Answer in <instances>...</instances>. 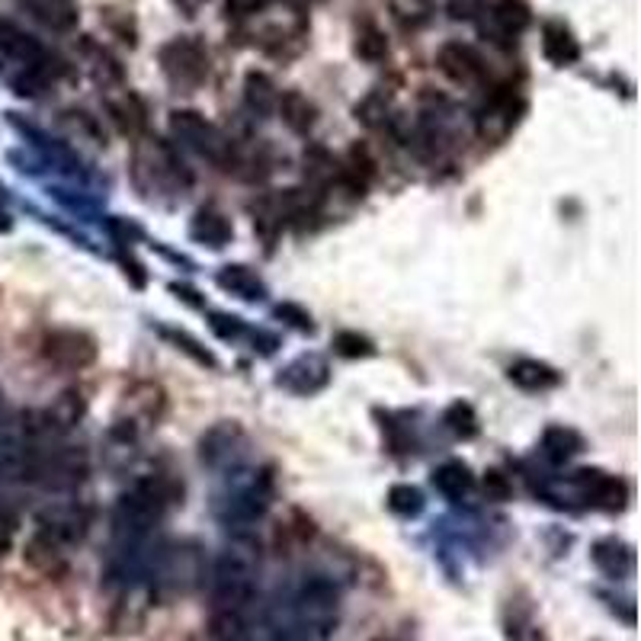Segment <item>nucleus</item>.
I'll return each instance as SVG.
<instances>
[{
  "instance_id": "nucleus-16",
  "label": "nucleus",
  "mask_w": 641,
  "mask_h": 641,
  "mask_svg": "<svg viewBox=\"0 0 641 641\" xmlns=\"http://www.w3.org/2000/svg\"><path fill=\"white\" fill-rule=\"evenodd\" d=\"M276 113L279 119L292 129V132H308L311 125H314V119H318V107L299 93V90H286V93H279V100H276Z\"/></svg>"
},
{
  "instance_id": "nucleus-19",
  "label": "nucleus",
  "mask_w": 641,
  "mask_h": 641,
  "mask_svg": "<svg viewBox=\"0 0 641 641\" xmlns=\"http://www.w3.org/2000/svg\"><path fill=\"white\" fill-rule=\"evenodd\" d=\"M353 52H356L363 62H369V65H378V62H385V58H388V38H385V33H382V26H378L376 20H363V23H356Z\"/></svg>"
},
{
  "instance_id": "nucleus-9",
  "label": "nucleus",
  "mask_w": 641,
  "mask_h": 641,
  "mask_svg": "<svg viewBox=\"0 0 641 641\" xmlns=\"http://www.w3.org/2000/svg\"><path fill=\"white\" fill-rule=\"evenodd\" d=\"M532 23V7L527 0H494L490 7V36L494 42H517V36H523Z\"/></svg>"
},
{
  "instance_id": "nucleus-13",
  "label": "nucleus",
  "mask_w": 641,
  "mask_h": 641,
  "mask_svg": "<svg viewBox=\"0 0 641 641\" xmlns=\"http://www.w3.org/2000/svg\"><path fill=\"white\" fill-rule=\"evenodd\" d=\"M189 234H192L196 241L209 244V247H225L228 241H231V234H234V228H231V219H228L222 209L202 206V209L196 212V219H192Z\"/></svg>"
},
{
  "instance_id": "nucleus-10",
  "label": "nucleus",
  "mask_w": 641,
  "mask_h": 641,
  "mask_svg": "<svg viewBox=\"0 0 641 641\" xmlns=\"http://www.w3.org/2000/svg\"><path fill=\"white\" fill-rule=\"evenodd\" d=\"M328 378H331L328 360L311 353V356H299L296 363H289L279 376V385L296 391V395H314L328 385Z\"/></svg>"
},
{
  "instance_id": "nucleus-1",
  "label": "nucleus",
  "mask_w": 641,
  "mask_h": 641,
  "mask_svg": "<svg viewBox=\"0 0 641 641\" xmlns=\"http://www.w3.org/2000/svg\"><path fill=\"white\" fill-rule=\"evenodd\" d=\"M261 571V552L254 542H231L212 567L215 609H247Z\"/></svg>"
},
{
  "instance_id": "nucleus-6",
  "label": "nucleus",
  "mask_w": 641,
  "mask_h": 641,
  "mask_svg": "<svg viewBox=\"0 0 641 641\" xmlns=\"http://www.w3.org/2000/svg\"><path fill=\"white\" fill-rule=\"evenodd\" d=\"M520 113H523V100L513 87H500L488 97V103L482 107V113L475 119V129H478V139L488 142V145H497L504 142L517 122H520Z\"/></svg>"
},
{
  "instance_id": "nucleus-3",
  "label": "nucleus",
  "mask_w": 641,
  "mask_h": 641,
  "mask_svg": "<svg viewBox=\"0 0 641 641\" xmlns=\"http://www.w3.org/2000/svg\"><path fill=\"white\" fill-rule=\"evenodd\" d=\"M170 135L177 145H184L189 152H196L199 157L225 167L234 161V148L225 135L219 132V125H212L209 119L196 110H174L170 113Z\"/></svg>"
},
{
  "instance_id": "nucleus-28",
  "label": "nucleus",
  "mask_w": 641,
  "mask_h": 641,
  "mask_svg": "<svg viewBox=\"0 0 641 641\" xmlns=\"http://www.w3.org/2000/svg\"><path fill=\"white\" fill-rule=\"evenodd\" d=\"M443 423L453 430L455 436H462V440H472L475 433H478V415H475V408L472 405H465V401H455L450 405V411L443 417Z\"/></svg>"
},
{
  "instance_id": "nucleus-36",
  "label": "nucleus",
  "mask_w": 641,
  "mask_h": 641,
  "mask_svg": "<svg viewBox=\"0 0 641 641\" xmlns=\"http://www.w3.org/2000/svg\"><path fill=\"white\" fill-rule=\"evenodd\" d=\"M482 0H450V16L453 20H472L478 13Z\"/></svg>"
},
{
  "instance_id": "nucleus-35",
  "label": "nucleus",
  "mask_w": 641,
  "mask_h": 641,
  "mask_svg": "<svg viewBox=\"0 0 641 641\" xmlns=\"http://www.w3.org/2000/svg\"><path fill=\"white\" fill-rule=\"evenodd\" d=\"M16 517L10 510H0V559L13 549V539H16Z\"/></svg>"
},
{
  "instance_id": "nucleus-14",
  "label": "nucleus",
  "mask_w": 641,
  "mask_h": 641,
  "mask_svg": "<svg viewBox=\"0 0 641 641\" xmlns=\"http://www.w3.org/2000/svg\"><path fill=\"white\" fill-rule=\"evenodd\" d=\"M590 555H594V565L600 567L604 574H609V577H626V574L636 571V552H632V545H626L619 539H600Z\"/></svg>"
},
{
  "instance_id": "nucleus-34",
  "label": "nucleus",
  "mask_w": 641,
  "mask_h": 641,
  "mask_svg": "<svg viewBox=\"0 0 641 641\" xmlns=\"http://www.w3.org/2000/svg\"><path fill=\"white\" fill-rule=\"evenodd\" d=\"M269 7V0H225L228 20H247Z\"/></svg>"
},
{
  "instance_id": "nucleus-24",
  "label": "nucleus",
  "mask_w": 641,
  "mask_h": 641,
  "mask_svg": "<svg viewBox=\"0 0 641 641\" xmlns=\"http://www.w3.org/2000/svg\"><path fill=\"white\" fill-rule=\"evenodd\" d=\"M244 100L254 113H273L276 110V100H279V90L276 84L261 71H251L244 80Z\"/></svg>"
},
{
  "instance_id": "nucleus-27",
  "label": "nucleus",
  "mask_w": 641,
  "mask_h": 641,
  "mask_svg": "<svg viewBox=\"0 0 641 641\" xmlns=\"http://www.w3.org/2000/svg\"><path fill=\"white\" fill-rule=\"evenodd\" d=\"M391 16L401 23V26H423L433 13V0H385Z\"/></svg>"
},
{
  "instance_id": "nucleus-37",
  "label": "nucleus",
  "mask_w": 641,
  "mask_h": 641,
  "mask_svg": "<svg viewBox=\"0 0 641 641\" xmlns=\"http://www.w3.org/2000/svg\"><path fill=\"white\" fill-rule=\"evenodd\" d=\"M177 3H180V7H184L187 13H196V10H199V7H202L206 0H177Z\"/></svg>"
},
{
  "instance_id": "nucleus-4",
  "label": "nucleus",
  "mask_w": 641,
  "mask_h": 641,
  "mask_svg": "<svg viewBox=\"0 0 641 641\" xmlns=\"http://www.w3.org/2000/svg\"><path fill=\"white\" fill-rule=\"evenodd\" d=\"M157 62H161L164 77H167L174 87H180V90H196L199 84H206V77L212 71L209 48L192 36L170 38L167 45H161Z\"/></svg>"
},
{
  "instance_id": "nucleus-32",
  "label": "nucleus",
  "mask_w": 641,
  "mask_h": 641,
  "mask_svg": "<svg viewBox=\"0 0 641 641\" xmlns=\"http://www.w3.org/2000/svg\"><path fill=\"white\" fill-rule=\"evenodd\" d=\"M507 639L510 641H549L545 639V632L529 619V616H513L510 622H507Z\"/></svg>"
},
{
  "instance_id": "nucleus-38",
  "label": "nucleus",
  "mask_w": 641,
  "mask_h": 641,
  "mask_svg": "<svg viewBox=\"0 0 641 641\" xmlns=\"http://www.w3.org/2000/svg\"><path fill=\"white\" fill-rule=\"evenodd\" d=\"M373 641H395V639H373Z\"/></svg>"
},
{
  "instance_id": "nucleus-5",
  "label": "nucleus",
  "mask_w": 641,
  "mask_h": 641,
  "mask_svg": "<svg viewBox=\"0 0 641 641\" xmlns=\"http://www.w3.org/2000/svg\"><path fill=\"white\" fill-rule=\"evenodd\" d=\"M97 353H100L97 340L90 338L87 331H75V328L52 331L48 338L42 340L45 363H52L62 373H80V369L93 366L97 363Z\"/></svg>"
},
{
  "instance_id": "nucleus-15",
  "label": "nucleus",
  "mask_w": 641,
  "mask_h": 641,
  "mask_svg": "<svg viewBox=\"0 0 641 641\" xmlns=\"http://www.w3.org/2000/svg\"><path fill=\"white\" fill-rule=\"evenodd\" d=\"M510 382L520 385L523 391H549L562 382V376L542 360H517L510 366Z\"/></svg>"
},
{
  "instance_id": "nucleus-2",
  "label": "nucleus",
  "mask_w": 641,
  "mask_h": 641,
  "mask_svg": "<svg viewBox=\"0 0 641 641\" xmlns=\"http://www.w3.org/2000/svg\"><path fill=\"white\" fill-rule=\"evenodd\" d=\"M132 177L145 196L157 192H180L189 187V170L184 167L180 154L174 152L167 142L161 139H145L135 145L132 154Z\"/></svg>"
},
{
  "instance_id": "nucleus-18",
  "label": "nucleus",
  "mask_w": 641,
  "mask_h": 641,
  "mask_svg": "<svg viewBox=\"0 0 641 641\" xmlns=\"http://www.w3.org/2000/svg\"><path fill=\"white\" fill-rule=\"evenodd\" d=\"M433 488L440 490V494H446V497H465L468 490L475 488V475H472V468L465 462L450 458V462H443L433 472Z\"/></svg>"
},
{
  "instance_id": "nucleus-31",
  "label": "nucleus",
  "mask_w": 641,
  "mask_h": 641,
  "mask_svg": "<svg viewBox=\"0 0 641 641\" xmlns=\"http://www.w3.org/2000/svg\"><path fill=\"white\" fill-rule=\"evenodd\" d=\"M388 103H385V97L382 93H369L360 107H356V119L363 122V125H382L385 119H388Z\"/></svg>"
},
{
  "instance_id": "nucleus-30",
  "label": "nucleus",
  "mask_w": 641,
  "mask_h": 641,
  "mask_svg": "<svg viewBox=\"0 0 641 641\" xmlns=\"http://www.w3.org/2000/svg\"><path fill=\"white\" fill-rule=\"evenodd\" d=\"M334 350H338L340 356H346V360H360V356H373L376 353L373 340L356 334V331H340L338 338H334Z\"/></svg>"
},
{
  "instance_id": "nucleus-26",
  "label": "nucleus",
  "mask_w": 641,
  "mask_h": 641,
  "mask_svg": "<svg viewBox=\"0 0 641 641\" xmlns=\"http://www.w3.org/2000/svg\"><path fill=\"white\" fill-rule=\"evenodd\" d=\"M219 283H222L225 289H231V292L244 296V299H257V296L264 292V283H261L247 266H225L222 276H219Z\"/></svg>"
},
{
  "instance_id": "nucleus-25",
  "label": "nucleus",
  "mask_w": 641,
  "mask_h": 641,
  "mask_svg": "<svg viewBox=\"0 0 641 641\" xmlns=\"http://www.w3.org/2000/svg\"><path fill=\"white\" fill-rule=\"evenodd\" d=\"M110 115L125 135H139L145 129V107L135 93H122L119 100H110Z\"/></svg>"
},
{
  "instance_id": "nucleus-7",
  "label": "nucleus",
  "mask_w": 641,
  "mask_h": 641,
  "mask_svg": "<svg viewBox=\"0 0 641 641\" xmlns=\"http://www.w3.org/2000/svg\"><path fill=\"white\" fill-rule=\"evenodd\" d=\"M574 485L581 488V494L594 507L609 510V513H616V510H622L629 504V485L622 478H616V475H606L600 468H581L574 475Z\"/></svg>"
},
{
  "instance_id": "nucleus-8",
  "label": "nucleus",
  "mask_w": 641,
  "mask_h": 641,
  "mask_svg": "<svg viewBox=\"0 0 641 641\" xmlns=\"http://www.w3.org/2000/svg\"><path fill=\"white\" fill-rule=\"evenodd\" d=\"M436 68L450 77L453 84H478L485 75V62L482 55L472 48V45H462V42H446L440 52H436Z\"/></svg>"
},
{
  "instance_id": "nucleus-20",
  "label": "nucleus",
  "mask_w": 641,
  "mask_h": 641,
  "mask_svg": "<svg viewBox=\"0 0 641 641\" xmlns=\"http://www.w3.org/2000/svg\"><path fill=\"white\" fill-rule=\"evenodd\" d=\"M26 3L36 13V20L58 30V33L77 26V0H26Z\"/></svg>"
},
{
  "instance_id": "nucleus-11",
  "label": "nucleus",
  "mask_w": 641,
  "mask_h": 641,
  "mask_svg": "<svg viewBox=\"0 0 641 641\" xmlns=\"http://www.w3.org/2000/svg\"><path fill=\"white\" fill-rule=\"evenodd\" d=\"M38 529L68 549L71 542H77L87 532V517L77 507H55V510H45L38 517Z\"/></svg>"
},
{
  "instance_id": "nucleus-22",
  "label": "nucleus",
  "mask_w": 641,
  "mask_h": 641,
  "mask_svg": "<svg viewBox=\"0 0 641 641\" xmlns=\"http://www.w3.org/2000/svg\"><path fill=\"white\" fill-rule=\"evenodd\" d=\"M215 641H244L251 626H247V609H215L212 626H209Z\"/></svg>"
},
{
  "instance_id": "nucleus-12",
  "label": "nucleus",
  "mask_w": 641,
  "mask_h": 641,
  "mask_svg": "<svg viewBox=\"0 0 641 641\" xmlns=\"http://www.w3.org/2000/svg\"><path fill=\"white\" fill-rule=\"evenodd\" d=\"M542 52L552 65L565 68V65H574L581 58V42L574 38V33L562 20H549L542 26Z\"/></svg>"
},
{
  "instance_id": "nucleus-33",
  "label": "nucleus",
  "mask_w": 641,
  "mask_h": 641,
  "mask_svg": "<svg viewBox=\"0 0 641 641\" xmlns=\"http://www.w3.org/2000/svg\"><path fill=\"white\" fill-rule=\"evenodd\" d=\"M482 488L488 494V500H510V494H513V485L507 482V475L504 472H497V468H488L485 472V478H482Z\"/></svg>"
},
{
  "instance_id": "nucleus-17",
  "label": "nucleus",
  "mask_w": 641,
  "mask_h": 641,
  "mask_svg": "<svg viewBox=\"0 0 641 641\" xmlns=\"http://www.w3.org/2000/svg\"><path fill=\"white\" fill-rule=\"evenodd\" d=\"M0 52L16 58V62H23V65H33V62H38L45 55L36 38L30 36V33H23L13 23H0Z\"/></svg>"
},
{
  "instance_id": "nucleus-23",
  "label": "nucleus",
  "mask_w": 641,
  "mask_h": 641,
  "mask_svg": "<svg viewBox=\"0 0 641 641\" xmlns=\"http://www.w3.org/2000/svg\"><path fill=\"white\" fill-rule=\"evenodd\" d=\"M542 446H545V453L552 455L555 462H567V458H574L584 450V436L577 430H571V427H549L542 433Z\"/></svg>"
},
{
  "instance_id": "nucleus-21",
  "label": "nucleus",
  "mask_w": 641,
  "mask_h": 641,
  "mask_svg": "<svg viewBox=\"0 0 641 641\" xmlns=\"http://www.w3.org/2000/svg\"><path fill=\"white\" fill-rule=\"evenodd\" d=\"M84 395L80 391H65L48 411H45V430H71L84 417Z\"/></svg>"
},
{
  "instance_id": "nucleus-29",
  "label": "nucleus",
  "mask_w": 641,
  "mask_h": 641,
  "mask_svg": "<svg viewBox=\"0 0 641 641\" xmlns=\"http://www.w3.org/2000/svg\"><path fill=\"white\" fill-rule=\"evenodd\" d=\"M388 510L398 517H417L423 510V494L411 485H395L388 490Z\"/></svg>"
}]
</instances>
